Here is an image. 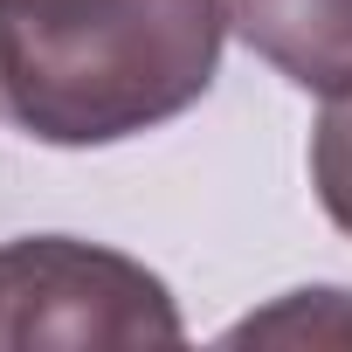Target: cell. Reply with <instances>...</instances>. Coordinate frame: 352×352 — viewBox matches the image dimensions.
<instances>
[{
  "mask_svg": "<svg viewBox=\"0 0 352 352\" xmlns=\"http://www.w3.org/2000/svg\"><path fill=\"white\" fill-rule=\"evenodd\" d=\"M228 0H0V124L97 152L187 118L228 49Z\"/></svg>",
  "mask_w": 352,
  "mask_h": 352,
  "instance_id": "cell-1",
  "label": "cell"
},
{
  "mask_svg": "<svg viewBox=\"0 0 352 352\" xmlns=\"http://www.w3.org/2000/svg\"><path fill=\"white\" fill-rule=\"evenodd\" d=\"M180 338V297L138 256L83 235L0 242V352H138Z\"/></svg>",
  "mask_w": 352,
  "mask_h": 352,
  "instance_id": "cell-2",
  "label": "cell"
},
{
  "mask_svg": "<svg viewBox=\"0 0 352 352\" xmlns=\"http://www.w3.org/2000/svg\"><path fill=\"white\" fill-rule=\"evenodd\" d=\"M228 28L304 97H352V0H228Z\"/></svg>",
  "mask_w": 352,
  "mask_h": 352,
  "instance_id": "cell-3",
  "label": "cell"
},
{
  "mask_svg": "<svg viewBox=\"0 0 352 352\" xmlns=\"http://www.w3.org/2000/svg\"><path fill=\"white\" fill-rule=\"evenodd\" d=\"M228 345H352V290L345 283H304L270 297L263 311L235 318L221 331Z\"/></svg>",
  "mask_w": 352,
  "mask_h": 352,
  "instance_id": "cell-4",
  "label": "cell"
},
{
  "mask_svg": "<svg viewBox=\"0 0 352 352\" xmlns=\"http://www.w3.org/2000/svg\"><path fill=\"white\" fill-rule=\"evenodd\" d=\"M311 194L324 208V221L352 242V97H331L311 124Z\"/></svg>",
  "mask_w": 352,
  "mask_h": 352,
  "instance_id": "cell-5",
  "label": "cell"
}]
</instances>
